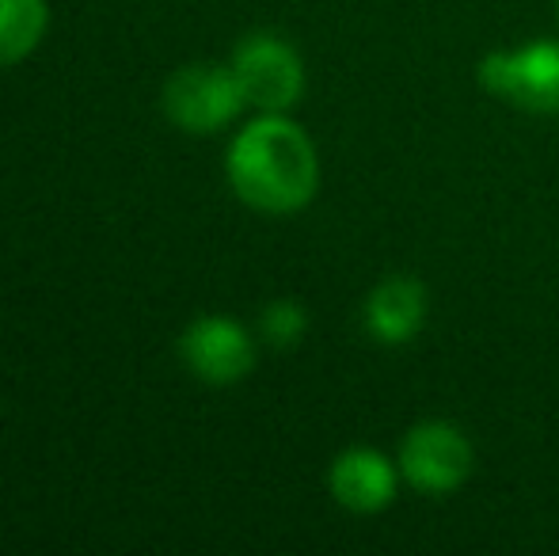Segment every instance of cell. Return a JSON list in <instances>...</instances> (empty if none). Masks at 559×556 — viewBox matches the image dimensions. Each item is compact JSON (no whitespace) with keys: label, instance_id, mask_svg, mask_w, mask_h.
I'll list each match as a JSON object with an SVG mask.
<instances>
[{"label":"cell","instance_id":"2","mask_svg":"<svg viewBox=\"0 0 559 556\" xmlns=\"http://www.w3.org/2000/svg\"><path fill=\"white\" fill-rule=\"evenodd\" d=\"M479 88L514 111L559 115V43H530L518 50H495L476 69Z\"/></svg>","mask_w":559,"mask_h":556},{"label":"cell","instance_id":"3","mask_svg":"<svg viewBox=\"0 0 559 556\" xmlns=\"http://www.w3.org/2000/svg\"><path fill=\"white\" fill-rule=\"evenodd\" d=\"M396 465L404 484H412L423 496H449L472 476L476 450L468 435L449 419H423L404 435L396 453Z\"/></svg>","mask_w":559,"mask_h":556},{"label":"cell","instance_id":"5","mask_svg":"<svg viewBox=\"0 0 559 556\" xmlns=\"http://www.w3.org/2000/svg\"><path fill=\"white\" fill-rule=\"evenodd\" d=\"M248 104L233 66H187L164 84V115L187 134H214Z\"/></svg>","mask_w":559,"mask_h":556},{"label":"cell","instance_id":"4","mask_svg":"<svg viewBox=\"0 0 559 556\" xmlns=\"http://www.w3.org/2000/svg\"><path fill=\"white\" fill-rule=\"evenodd\" d=\"M233 73L251 107L263 115H286L305 92V66L278 35H248L233 54Z\"/></svg>","mask_w":559,"mask_h":556},{"label":"cell","instance_id":"11","mask_svg":"<svg viewBox=\"0 0 559 556\" xmlns=\"http://www.w3.org/2000/svg\"><path fill=\"white\" fill-rule=\"evenodd\" d=\"M556 15H559V0H556Z\"/></svg>","mask_w":559,"mask_h":556},{"label":"cell","instance_id":"6","mask_svg":"<svg viewBox=\"0 0 559 556\" xmlns=\"http://www.w3.org/2000/svg\"><path fill=\"white\" fill-rule=\"evenodd\" d=\"M187 370L206 386H236L255 366V343L236 320L228 317H199L179 340Z\"/></svg>","mask_w":559,"mask_h":556},{"label":"cell","instance_id":"9","mask_svg":"<svg viewBox=\"0 0 559 556\" xmlns=\"http://www.w3.org/2000/svg\"><path fill=\"white\" fill-rule=\"evenodd\" d=\"M46 31V0H0V66L27 58Z\"/></svg>","mask_w":559,"mask_h":556},{"label":"cell","instance_id":"7","mask_svg":"<svg viewBox=\"0 0 559 556\" xmlns=\"http://www.w3.org/2000/svg\"><path fill=\"white\" fill-rule=\"evenodd\" d=\"M400 465L389 461L381 450L369 446H350L332 461L328 473V488H332L335 504L354 514H377L396 499L400 492Z\"/></svg>","mask_w":559,"mask_h":556},{"label":"cell","instance_id":"1","mask_svg":"<svg viewBox=\"0 0 559 556\" xmlns=\"http://www.w3.org/2000/svg\"><path fill=\"white\" fill-rule=\"evenodd\" d=\"M228 184L263 214H294L309 206L320 184L317 145L286 115H263L248 122L228 145Z\"/></svg>","mask_w":559,"mask_h":556},{"label":"cell","instance_id":"10","mask_svg":"<svg viewBox=\"0 0 559 556\" xmlns=\"http://www.w3.org/2000/svg\"><path fill=\"white\" fill-rule=\"evenodd\" d=\"M259 332H263V340L271 343V347L286 351V347H294V343H301V335L309 332V312H305V305L294 301V297H278V301L266 305L263 317H259Z\"/></svg>","mask_w":559,"mask_h":556},{"label":"cell","instance_id":"8","mask_svg":"<svg viewBox=\"0 0 559 556\" xmlns=\"http://www.w3.org/2000/svg\"><path fill=\"white\" fill-rule=\"evenodd\" d=\"M427 309L430 297L427 286H423L415 275H389L381 279L366 297V309H361V320H366V332L373 335L384 347H404L427 324Z\"/></svg>","mask_w":559,"mask_h":556}]
</instances>
